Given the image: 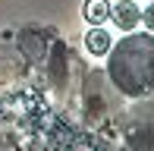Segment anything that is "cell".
Wrapping results in <instances>:
<instances>
[{
    "label": "cell",
    "instance_id": "1",
    "mask_svg": "<svg viewBox=\"0 0 154 151\" xmlns=\"http://www.w3.org/2000/svg\"><path fill=\"white\" fill-rule=\"evenodd\" d=\"M107 76L126 98L154 94V32H126L116 44H110Z\"/></svg>",
    "mask_w": 154,
    "mask_h": 151
},
{
    "label": "cell",
    "instance_id": "2",
    "mask_svg": "<svg viewBox=\"0 0 154 151\" xmlns=\"http://www.w3.org/2000/svg\"><path fill=\"white\" fill-rule=\"evenodd\" d=\"M107 19L116 25V29L132 32V29H138V22H142V10H138L132 0H116V3H110V16Z\"/></svg>",
    "mask_w": 154,
    "mask_h": 151
},
{
    "label": "cell",
    "instance_id": "3",
    "mask_svg": "<svg viewBox=\"0 0 154 151\" xmlns=\"http://www.w3.org/2000/svg\"><path fill=\"white\" fill-rule=\"evenodd\" d=\"M82 16H85L88 25H104L107 16H110V3H107V0H85Z\"/></svg>",
    "mask_w": 154,
    "mask_h": 151
},
{
    "label": "cell",
    "instance_id": "4",
    "mask_svg": "<svg viewBox=\"0 0 154 151\" xmlns=\"http://www.w3.org/2000/svg\"><path fill=\"white\" fill-rule=\"evenodd\" d=\"M110 44H113V41H110L107 29H97L94 25V29L85 35V47H88V54H94V57H104V54L110 51Z\"/></svg>",
    "mask_w": 154,
    "mask_h": 151
},
{
    "label": "cell",
    "instance_id": "5",
    "mask_svg": "<svg viewBox=\"0 0 154 151\" xmlns=\"http://www.w3.org/2000/svg\"><path fill=\"white\" fill-rule=\"evenodd\" d=\"M142 22H145V29H151V32H154V3L142 13Z\"/></svg>",
    "mask_w": 154,
    "mask_h": 151
}]
</instances>
